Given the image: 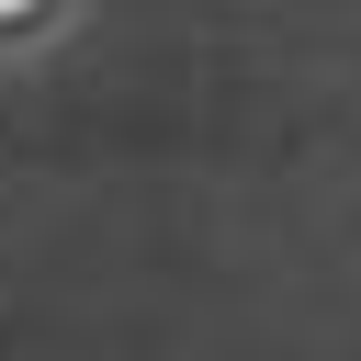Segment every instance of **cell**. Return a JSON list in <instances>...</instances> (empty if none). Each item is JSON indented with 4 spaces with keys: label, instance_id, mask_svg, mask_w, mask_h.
Here are the masks:
<instances>
[{
    "label": "cell",
    "instance_id": "6da1fadb",
    "mask_svg": "<svg viewBox=\"0 0 361 361\" xmlns=\"http://www.w3.org/2000/svg\"><path fill=\"white\" fill-rule=\"evenodd\" d=\"M68 0H0V45H23V34H45Z\"/></svg>",
    "mask_w": 361,
    "mask_h": 361
}]
</instances>
